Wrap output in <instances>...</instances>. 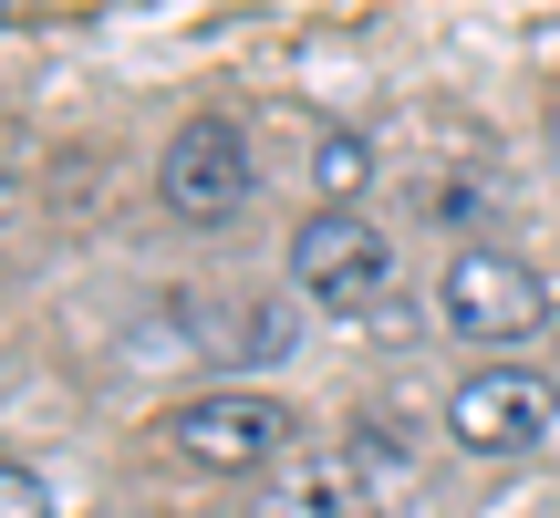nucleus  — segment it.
Returning a JSON list of instances; mask_svg holds the SVG:
<instances>
[{
    "mask_svg": "<svg viewBox=\"0 0 560 518\" xmlns=\"http://www.w3.org/2000/svg\"><path fill=\"white\" fill-rule=\"evenodd\" d=\"M291 280H301V301L332 311V321H395V239H384L363 208H322V219H301Z\"/></svg>",
    "mask_w": 560,
    "mask_h": 518,
    "instance_id": "f257e3e1",
    "label": "nucleus"
},
{
    "mask_svg": "<svg viewBox=\"0 0 560 518\" xmlns=\"http://www.w3.org/2000/svg\"><path fill=\"white\" fill-rule=\"evenodd\" d=\"M436 321L478 353H520V342L550 332V280L520 249H457L436 270Z\"/></svg>",
    "mask_w": 560,
    "mask_h": 518,
    "instance_id": "f03ea898",
    "label": "nucleus"
},
{
    "mask_svg": "<svg viewBox=\"0 0 560 518\" xmlns=\"http://www.w3.org/2000/svg\"><path fill=\"white\" fill-rule=\"evenodd\" d=\"M166 446L208 478H260V467L291 446V404L280 395H249V384H208L166 415Z\"/></svg>",
    "mask_w": 560,
    "mask_h": 518,
    "instance_id": "7ed1b4c3",
    "label": "nucleus"
},
{
    "mask_svg": "<svg viewBox=\"0 0 560 518\" xmlns=\"http://www.w3.org/2000/svg\"><path fill=\"white\" fill-rule=\"evenodd\" d=\"M156 198L177 208L187 228H219V219H240L249 198H260V156H249V136L229 115H198V125H177L166 136V156H156Z\"/></svg>",
    "mask_w": 560,
    "mask_h": 518,
    "instance_id": "20e7f679",
    "label": "nucleus"
},
{
    "mask_svg": "<svg viewBox=\"0 0 560 518\" xmlns=\"http://www.w3.org/2000/svg\"><path fill=\"white\" fill-rule=\"evenodd\" d=\"M550 415H560V384L529 374V363H488V374H467L446 395V436L467 457H529L550 436Z\"/></svg>",
    "mask_w": 560,
    "mask_h": 518,
    "instance_id": "39448f33",
    "label": "nucleus"
},
{
    "mask_svg": "<svg viewBox=\"0 0 560 518\" xmlns=\"http://www.w3.org/2000/svg\"><path fill=\"white\" fill-rule=\"evenodd\" d=\"M395 498H405V457L384 436H342L322 457H301V478L270 487L260 518H384Z\"/></svg>",
    "mask_w": 560,
    "mask_h": 518,
    "instance_id": "423d86ee",
    "label": "nucleus"
},
{
    "mask_svg": "<svg viewBox=\"0 0 560 518\" xmlns=\"http://www.w3.org/2000/svg\"><path fill=\"white\" fill-rule=\"evenodd\" d=\"M374 166H384V156H374L363 136H322V145H312V187H322L332 208H353L363 187H374Z\"/></svg>",
    "mask_w": 560,
    "mask_h": 518,
    "instance_id": "0eeeda50",
    "label": "nucleus"
},
{
    "mask_svg": "<svg viewBox=\"0 0 560 518\" xmlns=\"http://www.w3.org/2000/svg\"><path fill=\"white\" fill-rule=\"evenodd\" d=\"M0 518H52V487H42L21 457H0Z\"/></svg>",
    "mask_w": 560,
    "mask_h": 518,
    "instance_id": "6e6552de",
    "label": "nucleus"
}]
</instances>
